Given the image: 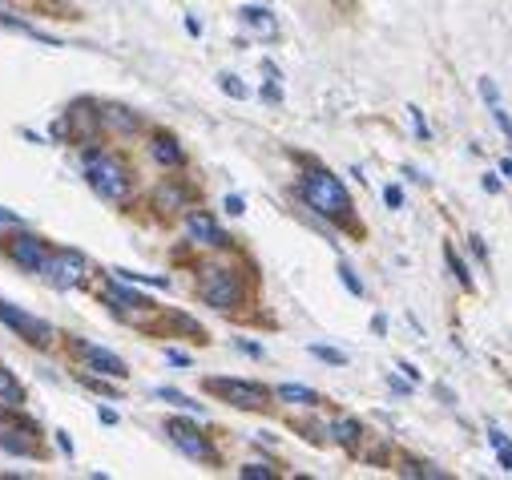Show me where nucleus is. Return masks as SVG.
Segmentation results:
<instances>
[{
	"label": "nucleus",
	"mask_w": 512,
	"mask_h": 480,
	"mask_svg": "<svg viewBox=\"0 0 512 480\" xmlns=\"http://www.w3.org/2000/svg\"><path fill=\"white\" fill-rule=\"evenodd\" d=\"M198 295H202V303L214 307V311H234V307L242 303V283H238V275L226 271V267H206V271H202V283H198Z\"/></svg>",
	"instance_id": "obj_3"
},
{
	"label": "nucleus",
	"mask_w": 512,
	"mask_h": 480,
	"mask_svg": "<svg viewBox=\"0 0 512 480\" xmlns=\"http://www.w3.org/2000/svg\"><path fill=\"white\" fill-rule=\"evenodd\" d=\"M77 355L89 364V372L109 376V380H125V364H121L113 351H105V347H97V343H77Z\"/></svg>",
	"instance_id": "obj_10"
},
{
	"label": "nucleus",
	"mask_w": 512,
	"mask_h": 480,
	"mask_svg": "<svg viewBox=\"0 0 512 480\" xmlns=\"http://www.w3.org/2000/svg\"><path fill=\"white\" fill-rule=\"evenodd\" d=\"M206 392L226 400L230 408H242V412H263L271 404V392L259 388V384H246V380H206Z\"/></svg>",
	"instance_id": "obj_5"
},
{
	"label": "nucleus",
	"mask_w": 512,
	"mask_h": 480,
	"mask_svg": "<svg viewBox=\"0 0 512 480\" xmlns=\"http://www.w3.org/2000/svg\"><path fill=\"white\" fill-rule=\"evenodd\" d=\"M408 113H412V126H416V138H424V142H428V138H432V130H428V122H424V113H420L416 105H408Z\"/></svg>",
	"instance_id": "obj_25"
},
{
	"label": "nucleus",
	"mask_w": 512,
	"mask_h": 480,
	"mask_svg": "<svg viewBox=\"0 0 512 480\" xmlns=\"http://www.w3.org/2000/svg\"><path fill=\"white\" fill-rule=\"evenodd\" d=\"M444 259H448V271H452V275H456V283H460V287H464V291H472V275H468V267H464V259H460V255H456V251H452V247H448V251H444Z\"/></svg>",
	"instance_id": "obj_20"
},
{
	"label": "nucleus",
	"mask_w": 512,
	"mask_h": 480,
	"mask_svg": "<svg viewBox=\"0 0 512 480\" xmlns=\"http://www.w3.org/2000/svg\"><path fill=\"white\" fill-rule=\"evenodd\" d=\"M0 222H13V226H21V214H13V210L0 206Z\"/></svg>",
	"instance_id": "obj_35"
},
{
	"label": "nucleus",
	"mask_w": 512,
	"mask_h": 480,
	"mask_svg": "<svg viewBox=\"0 0 512 480\" xmlns=\"http://www.w3.org/2000/svg\"><path fill=\"white\" fill-rule=\"evenodd\" d=\"M279 400L299 404V408H315V404H319V392H311V388H303V384H283V388H279Z\"/></svg>",
	"instance_id": "obj_17"
},
{
	"label": "nucleus",
	"mask_w": 512,
	"mask_h": 480,
	"mask_svg": "<svg viewBox=\"0 0 512 480\" xmlns=\"http://www.w3.org/2000/svg\"><path fill=\"white\" fill-rule=\"evenodd\" d=\"M484 190H488V194H500V178H492V174H484Z\"/></svg>",
	"instance_id": "obj_34"
},
{
	"label": "nucleus",
	"mask_w": 512,
	"mask_h": 480,
	"mask_svg": "<svg viewBox=\"0 0 512 480\" xmlns=\"http://www.w3.org/2000/svg\"><path fill=\"white\" fill-rule=\"evenodd\" d=\"M480 97H484L488 105H500V89H496V81H492V77H484V81H480Z\"/></svg>",
	"instance_id": "obj_26"
},
{
	"label": "nucleus",
	"mask_w": 512,
	"mask_h": 480,
	"mask_svg": "<svg viewBox=\"0 0 512 480\" xmlns=\"http://www.w3.org/2000/svg\"><path fill=\"white\" fill-rule=\"evenodd\" d=\"M238 17H242V25H246V29H254V33L263 37V41H275V37H279V25H275V17H271L267 9H259V5H246Z\"/></svg>",
	"instance_id": "obj_13"
},
{
	"label": "nucleus",
	"mask_w": 512,
	"mask_h": 480,
	"mask_svg": "<svg viewBox=\"0 0 512 480\" xmlns=\"http://www.w3.org/2000/svg\"><path fill=\"white\" fill-rule=\"evenodd\" d=\"M158 396L170 400V404H178V408H186V412H202V404H194L190 396H182V392H174V388H158Z\"/></svg>",
	"instance_id": "obj_23"
},
{
	"label": "nucleus",
	"mask_w": 512,
	"mask_h": 480,
	"mask_svg": "<svg viewBox=\"0 0 512 480\" xmlns=\"http://www.w3.org/2000/svg\"><path fill=\"white\" fill-rule=\"evenodd\" d=\"M0 404H9V408L25 404V388H21V380L9 368H0Z\"/></svg>",
	"instance_id": "obj_15"
},
{
	"label": "nucleus",
	"mask_w": 512,
	"mask_h": 480,
	"mask_svg": "<svg viewBox=\"0 0 512 480\" xmlns=\"http://www.w3.org/2000/svg\"><path fill=\"white\" fill-rule=\"evenodd\" d=\"M218 85H222V93H226V97H234V101H242V97H246V85H242L234 73H222V77H218Z\"/></svg>",
	"instance_id": "obj_22"
},
{
	"label": "nucleus",
	"mask_w": 512,
	"mask_h": 480,
	"mask_svg": "<svg viewBox=\"0 0 512 480\" xmlns=\"http://www.w3.org/2000/svg\"><path fill=\"white\" fill-rule=\"evenodd\" d=\"M339 279H343V287H347L351 295H363V283L355 279V271H351V267H339Z\"/></svg>",
	"instance_id": "obj_27"
},
{
	"label": "nucleus",
	"mask_w": 512,
	"mask_h": 480,
	"mask_svg": "<svg viewBox=\"0 0 512 480\" xmlns=\"http://www.w3.org/2000/svg\"><path fill=\"white\" fill-rule=\"evenodd\" d=\"M492 113H496V126L504 130V138L512 142V117H508V109L504 105H492Z\"/></svg>",
	"instance_id": "obj_28"
},
{
	"label": "nucleus",
	"mask_w": 512,
	"mask_h": 480,
	"mask_svg": "<svg viewBox=\"0 0 512 480\" xmlns=\"http://www.w3.org/2000/svg\"><path fill=\"white\" fill-rule=\"evenodd\" d=\"M186 234L194 238V243H202V247H230V238L222 234V226L206 210H190L186 214Z\"/></svg>",
	"instance_id": "obj_9"
},
{
	"label": "nucleus",
	"mask_w": 512,
	"mask_h": 480,
	"mask_svg": "<svg viewBox=\"0 0 512 480\" xmlns=\"http://www.w3.org/2000/svg\"><path fill=\"white\" fill-rule=\"evenodd\" d=\"M154 202H158V210H182V202H186L182 182H166V186H158Z\"/></svg>",
	"instance_id": "obj_16"
},
{
	"label": "nucleus",
	"mask_w": 512,
	"mask_h": 480,
	"mask_svg": "<svg viewBox=\"0 0 512 480\" xmlns=\"http://www.w3.org/2000/svg\"><path fill=\"white\" fill-rule=\"evenodd\" d=\"M468 243H472V255H476V259H488V251H484V238H480V234H472Z\"/></svg>",
	"instance_id": "obj_32"
},
{
	"label": "nucleus",
	"mask_w": 512,
	"mask_h": 480,
	"mask_svg": "<svg viewBox=\"0 0 512 480\" xmlns=\"http://www.w3.org/2000/svg\"><path fill=\"white\" fill-rule=\"evenodd\" d=\"M85 174H89V186H93L105 202H125V194H130V170H125L117 158H97V154H89V158H85Z\"/></svg>",
	"instance_id": "obj_2"
},
{
	"label": "nucleus",
	"mask_w": 512,
	"mask_h": 480,
	"mask_svg": "<svg viewBox=\"0 0 512 480\" xmlns=\"http://www.w3.org/2000/svg\"><path fill=\"white\" fill-rule=\"evenodd\" d=\"M166 359H170L174 368H190V355L186 351H166Z\"/></svg>",
	"instance_id": "obj_31"
},
{
	"label": "nucleus",
	"mask_w": 512,
	"mask_h": 480,
	"mask_svg": "<svg viewBox=\"0 0 512 480\" xmlns=\"http://www.w3.org/2000/svg\"><path fill=\"white\" fill-rule=\"evenodd\" d=\"M0 323H9L21 339H29L33 347H49L57 335H53V327L45 323V319H33L29 311H17L13 303H5V299H0Z\"/></svg>",
	"instance_id": "obj_7"
},
{
	"label": "nucleus",
	"mask_w": 512,
	"mask_h": 480,
	"mask_svg": "<svg viewBox=\"0 0 512 480\" xmlns=\"http://www.w3.org/2000/svg\"><path fill=\"white\" fill-rule=\"evenodd\" d=\"M383 202H388L392 210H400L404 206V190L400 186H388V190H383Z\"/></svg>",
	"instance_id": "obj_29"
},
{
	"label": "nucleus",
	"mask_w": 512,
	"mask_h": 480,
	"mask_svg": "<svg viewBox=\"0 0 512 480\" xmlns=\"http://www.w3.org/2000/svg\"><path fill=\"white\" fill-rule=\"evenodd\" d=\"M303 198L315 214L331 218V222H347L351 218V194L343 190V182L331 170H307L303 174Z\"/></svg>",
	"instance_id": "obj_1"
},
{
	"label": "nucleus",
	"mask_w": 512,
	"mask_h": 480,
	"mask_svg": "<svg viewBox=\"0 0 512 480\" xmlns=\"http://www.w3.org/2000/svg\"><path fill=\"white\" fill-rule=\"evenodd\" d=\"M242 480H275V468H267V464H246V468H242Z\"/></svg>",
	"instance_id": "obj_24"
},
{
	"label": "nucleus",
	"mask_w": 512,
	"mask_h": 480,
	"mask_svg": "<svg viewBox=\"0 0 512 480\" xmlns=\"http://www.w3.org/2000/svg\"><path fill=\"white\" fill-rule=\"evenodd\" d=\"M166 432H170V440H174L190 460H206V464L218 460V452L210 448V440H206L194 424H186V420H166Z\"/></svg>",
	"instance_id": "obj_8"
},
{
	"label": "nucleus",
	"mask_w": 512,
	"mask_h": 480,
	"mask_svg": "<svg viewBox=\"0 0 512 480\" xmlns=\"http://www.w3.org/2000/svg\"><path fill=\"white\" fill-rule=\"evenodd\" d=\"M101 126L105 130H117V134H138L142 122L125 105H101Z\"/></svg>",
	"instance_id": "obj_12"
},
{
	"label": "nucleus",
	"mask_w": 512,
	"mask_h": 480,
	"mask_svg": "<svg viewBox=\"0 0 512 480\" xmlns=\"http://www.w3.org/2000/svg\"><path fill=\"white\" fill-rule=\"evenodd\" d=\"M222 206H226V214H234V218H238V214H246V202H242L238 194H226V202H222Z\"/></svg>",
	"instance_id": "obj_30"
},
{
	"label": "nucleus",
	"mask_w": 512,
	"mask_h": 480,
	"mask_svg": "<svg viewBox=\"0 0 512 480\" xmlns=\"http://www.w3.org/2000/svg\"><path fill=\"white\" fill-rule=\"evenodd\" d=\"M500 170H504V174L512 178V158H508V162H500Z\"/></svg>",
	"instance_id": "obj_37"
},
{
	"label": "nucleus",
	"mask_w": 512,
	"mask_h": 480,
	"mask_svg": "<svg viewBox=\"0 0 512 480\" xmlns=\"http://www.w3.org/2000/svg\"><path fill=\"white\" fill-rule=\"evenodd\" d=\"M311 355H315V359H327V364H335V368H343V364H347V355H343V351L323 347V343H311Z\"/></svg>",
	"instance_id": "obj_21"
},
{
	"label": "nucleus",
	"mask_w": 512,
	"mask_h": 480,
	"mask_svg": "<svg viewBox=\"0 0 512 480\" xmlns=\"http://www.w3.org/2000/svg\"><path fill=\"white\" fill-rule=\"evenodd\" d=\"M101 424H117V412L113 408H101Z\"/></svg>",
	"instance_id": "obj_36"
},
{
	"label": "nucleus",
	"mask_w": 512,
	"mask_h": 480,
	"mask_svg": "<svg viewBox=\"0 0 512 480\" xmlns=\"http://www.w3.org/2000/svg\"><path fill=\"white\" fill-rule=\"evenodd\" d=\"M0 251H5V255H9L17 267H25V271H45V263H49V255H53L45 238L25 234V230L0 238Z\"/></svg>",
	"instance_id": "obj_6"
},
{
	"label": "nucleus",
	"mask_w": 512,
	"mask_h": 480,
	"mask_svg": "<svg viewBox=\"0 0 512 480\" xmlns=\"http://www.w3.org/2000/svg\"><path fill=\"white\" fill-rule=\"evenodd\" d=\"M150 154H154V162H162V166H182V162H186V154H182V146H178L174 134H154Z\"/></svg>",
	"instance_id": "obj_14"
},
{
	"label": "nucleus",
	"mask_w": 512,
	"mask_h": 480,
	"mask_svg": "<svg viewBox=\"0 0 512 480\" xmlns=\"http://www.w3.org/2000/svg\"><path fill=\"white\" fill-rule=\"evenodd\" d=\"M0 448H5V452H21V456H41V448L29 444V440H17V432H0Z\"/></svg>",
	"instance_id": "obj_19"
},
{
	"label": "nucleus",
	"mask_w": 512,
	"mask_h": 480,
	"mask_svg": "<svg viewBox=\"0 0 512 480\" xmlns=\"http://www.w3.org/2000/svg\"><path fill=\"white\" fill-rule=\"evenodd\" d=\"M41 275H45L49 287H57V291H73V287H81V283L89 279V259H85L81 251L61 247V251L49 255V263H45Z\"/></svg>",
	"instance_id": "obj_4"
},
{
	"label": "nucleus",
	"mask_w": 512,
	"mask_h": 480,
	"mask_svg": "<svg viewBox=\"0 0 512 480\" xmlns=\"http://www.w3.org/2000/svg\"><path fill=\"white\" fill-rule=\"evenodd\" d=\"M238 351H246V355H263L259 343H246V339H238Z\"/></svg>",
	"instance_id": "obj_33"
},
{
	"label": "nucleus",
	"mask_w": 512,
	"mask_h": 480,
	"mask_svg": "<svg viewBox=\"0 0 512 480\" xmlns=\"http://www.w3.org/2000/svg\"><path fill=\"white\" fill-rule=\"evenodd\" d=\"M331 436H335L339 444L355 448V444H359V436H363V428H359V424H355L351 416H343V420H335V424H331Z\"/></svg>",
	"instance_id": "obj_18"
},
{
	"label": "nucleus",
	"mask_w": 512,
	"mask_h": 480,
	"mask_svg": "<svg viewBox=\"0 0 512 480\" xmlns=\"http://www.w3.org/2000/svg\"><path fill=\"white\" fill-rule=\"evenodd\" d=\"M101 299H105L113 311H117V307H121V311H130V307H134V311H146V307H154V303H150V299H142L138 291L121 287V279H117V275H113V283L105 287V295H101Z\"/></svg>",
	"instance_id": "obj_11"
}]
</instances>
